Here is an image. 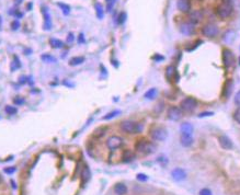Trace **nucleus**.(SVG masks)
I'll return each instance as SVG.
<instances>
[{
  "instance_id": "obj_17",
  "label": "nucleus",
  "mask_w": 240,
  "mask_h": 195,
  "mask_svg": "<svg viewBox=\"0 0 240 195\" xmlns=\"http://www.w3.org/2000/svg\"><path fill=\"white\" fill-rule=\"evenodd\" d=\"M180 129H181V134H191L192 135L193 130H194V127H193V125L191 123H183V124H181Z\"/></svg>"
},
{
  "instance_id": "obj_25",
  "label": "nucleus",
  "mask_w": 240,
  "mask_h": 195,
  "mask_svg": "<svg viewBox=\"0 0 240 195\" xmlns=\"http://www.w3.org/2000/svg\"><path fill=\"white\" fill-rule=\"evenodd\" d=\"M57 6H58L59 8L61 9V11H63V13L65 15H68L70 13V7L68 6V4L63 3V2H58V3H57Z\"/></svg>"
},
{
  "instance_id": "obj_12",
  "label": "nucleus",
  "mask_w": 240,
  "mask_h": 195,
  "mask_svg": "<svg viewBox=\"0 0 240 195\" xmlns=\"http://www.w3.org/2000/svg\"><path fill=\"white\" fill-rule=\"evenodd\" d=\"M193 141H194V139H193L191 134H181V136H180V143H181V145L183 146V147H190V146H192Z\"/></svg>"
},
{
  "instance_id": "obj_27",
  "label": "nucleus",
  "mask_w": 240,
  "mask_h": 195,
  "mask_svg": "<svg viewBox=\"0 0 240 195\" xmlns=\"http://www.w3.org/2000/svg\"><path fill=\"white\" fill-rule=\"evenodd\" d=\"M81 179H82V182H87V181L90 179V171H89V169L88 168H84L83 169V171H82V173H81Z\"/></svg>"
},
{
  "instance_id": "obj_4",
  "label": "nucleus",
  "mask_w": 240,
  "mask_h": 195,
  "mask_svg": "<svg viewBox=\"0 0 240 195\" xmlns=\"http://www.w3.org/2000/svg\"><path fill=\"white\" fill-rule=\"evenodd\" d=\"M232 3H229V2H223V3L217 8V14L221 18H223V19L228 18L232 14Z\"/></svg>"
},
{
  "instance_id": "obj_19",
  "label": "nucleus",
  "mask_w": 240,
  "mask_h": 195,
  "mask_svg": "<svg viewBox=\"0 0 240 195\" xmlns=\"http://www.w3.org/2000/svg\"><path fill=\"white\" fill-rule=\"evenodd\" d=\"M177 75V71H175V68L173 66H168L166 69V77L169 79V80H172L173 77Z\"/></svg>"
},
{
  "instance_id": "obj_18",
  "label": "nucleus",
  "mask_w": 240,
  "mask_h": 195,
  "mask_svg": "<svg viewBox=\"0 0 240 195\" xmlns=\"http://www.w3.org/2000/svg\"><path fill=\"white\" fill-rule=\"evenodd\" d=\"M114 192L117 195H125L127 193V187H126V185H124L123 183H117L114 187Z\"/></svg>"
},
{
  "instance_id": "obj_10",
  "label": "nucleus",
  "mask_w": 240,
  "mask_h": 195,
  "mask_svg": "<svg viewBox=\"0 0 240 195\" xmlns=\"http://www.w3.org/2000/svg\"><path fill=\"white\" fill-rule=\"evenodd\" d=\"M42 12L44 15V29L46 31H50L52 28V19H51V14L48 12L47 7H42Z\"/></svg>"
},
{
  "instance_id": "obj_22",
  "label": "nucleus",
  "mask_w": 240,
  "mask_h": 195,
  "mask_svg": "<svg viewBox=\"0 0 240 195\" xmlns=\"http://www.w3.org/2000/svg\"><path fill=\"white\" fill-rule=\"evenodd\" d=\"M50 44L52 45V47H54V48H63L64 47V43L61 41V40H57V39H51Z\"/></svg>"
},
{
  "instance_id": "obj_24",
  "label": "nucleus",
  "mask_w": 240,
  "mask_h": 195,
  "mask_svg": "<svg viewBox=\"0 0 240 195\" xmlns=\"http://www.w3.org/2000/svg\"><path fill=\"white\" fill-rule=\"evenodd\" d=\"M133 159H134V154H133L131 150H125V151L123 152V160L125 161V162H130Z\"/></svg>"
},
{
  "instance_id": "obj_47",
  "label": "nucleus",
  "mask_w": 240,
  "mask_h": 195,
  "mask_svg": "<svg viewBox=\"0 0 240 195\" xmlns=\"http://www.w3.org/2000/svg\"><path fill=\"white\" fill-rule=\"evenodd\" d=\"M108 1H110V0H108Z\"/></svg>"
},
{
  "instance_id": "obj_46",
  "label": "nucleus",
  "mask_w": 240,
  "mask_h": 195,
  "mask_svg": "<svg viewBox=\"0 0 240 195\" xmlns=\"http://www.w3.org/2000/svg\"><path fill=\"white\" fill-rule=\"evenodd\" d=\"M1 182H2V177L0 176V183H1Z\"/></svg>"
},
{
  "instance_id": "obj_8",
  "label": "nucleus",
  "mask_w": 240,
  "mask_h": 195,
  "mask_svg": "<svg viewBox=\"0 0 240 195\" xmlns=\"http://www.w3.org/2000/svg\"><path fill=\"white\" fill-rule=\"evenodd\" d=\"M218 32H219L218 28L215 24H206L203 28V30H202L203 35H205L207 37H215L218 34Z\"/></svg>"
},
{
  "instance_id": "obj_39",
  "label": "nucleus",
  "mask_w": 240,
  "mask_h": 195,
  "mask_svg": "<svg viewBox=\"0 0 240 195\" xmlns=\"http://www.w3.org/2000/svg\"><path fill=\"white\" fill-rule=\"evenodd\" d=\"M235 103L240 106V91L237 92L236 96H235Z\"/></svg>"
},
{
  "instance_id": "obj_33",
  "label": "nucleus",
  "mask_w": 240,
  "mask_h": 195,
  "mask_svg": "<svg viewBox=\"0 0 240 195\" xmlns=\"http://www.w3.org/2000/svg\"><path fill=\"white\" fill-rule=\"evenodd\" d=\"M234 119L237 122L238 124H240V106L234 112Z\"/></svg>"
},
{
  "instance_id": "obj_41",
  "label": "nucleus",
  "mask_w": 240,
  "mask_h": 195,
  "mask_svg": "<svg viewBox=\"0 0 240 195\" xmlns=\"http://www.w3.org/2000/svg\"><path fill=\"white\" fill-rule=\"evenodd\" d=\"M214 113L213 112H204V113H201L200 114V117H203V116H211V115H213Z\"/></svg>"
},
{
  "instance_id": "obj_9",
  "label": "nucleus",
  "mask_w": 240,
  "mask_h": 195,
  "mask_svg": "<svg viewBox=\"0 0 240 195\" xmlns=\"http://www.w3.org/2000/svg\"><path fill=\"white\" fill-rule=\"evenodd\" d=\"M182 116V111L178 106H171L168 110V119L171 121H179Z\"/></svg>"
},
{
  "instance_id": "obj_20",
  "label": "nucleus",
  "mask_w": 240,
  "mask_h": 195,
  "mask_svg": "<svg viewBox=\"0 0 240 195\" xmlns=\"http://www.w3.org/2000/svg\"><path fill=\"white\" fill-rule=\"evenodd\" d=\"M41 59L44 61V63H48V64H55L57 61V59L50 54H43L41 56Z\"/></svg>"
},
{
  "instance_id": "obj_36",
  "label": "nucleus",
  "mask_w": 240,
  "mask_h": 195,
  "mask_svg": "<svg viewBox=\"0 0 240 195\" xmlns=\"http://www.w3.org/2000/svg\"><path fill=\"white\" fill-rule=\"evenodd\" d=\"M137 180H139V181H147L148 178H147V176H146V174L139 173V174H137Z\"/></svg>"
},
{
  "instance_id": "obj_44",
  "label": "nucleus",
  "mask_w": 240,
  "mask_h": 195,
  "mask_svg": "<svg viewBox=\"0 0 240 195\" xmlns=\"http://www.w3.org/2000/svg\"><path fill=\"white\" fill-rule=\"evenodd\" d=\"M154 59H158V61H161V59H163V57H162V56H155Z\"/></svg>"
},
{
  "instance_id": "obj_43",
  "label": "nucleus",
  "mask_w": 240,
  "mask_h": 195,
  "mask_svg": "<svg viewBox=\"0 0 240 195\" xmlns=\"http://www.w3.org/2000/svg\"><path fill=\"white\" fill-rule=\"evenodd\" d=\"M78 42H79V43H83V42H84L83 34H80V35H79V37H78Z\"/></svg>"
},
{
  "instance_id": "obj_40",
  "label": "nucleus",
  "mask_w": 240,
  "mask_h": 195,
  "mask_svg": "<svg viewBox=\"0 0 240 195\" xmlns=\"http://www.w3.org/2000/svg\"><path fill=\"white\" fill-rule=\"evenodd\" d=\"M67 42L68 43H72V42H74V34H72V33H69V34H68Z\"/></svg>"
},
{
  "instance_id": "obj_37",
  "label": "nucleus",
  "mask_w": 240,
  "mask_h": 195,
  "mask_svg": "<svg viewBox=\"0 0 240 195\" xmlns=\"http://www.w3.org/2000/svg\"><path fill=\"white\" fill-rule=\"evenodd\" d=\"M200 195H212V192L208 189H202L200 191Z\"/></svg>"
},
{
  "instance_id": "obj_32",
  "label": "nucleus",
  "mask_w": 240,
  "mask_h": 195,
  "mask_svg": "<svg viewBox=\"0 0 240 195\" xmlns=\"http://www.w3.org/2000/svg\"><path fill=\"white\" fill-rule=\"evenodd\" d=\"M4 111H6L7 113H8L9 115H13V114H15L17 113V108H14V106H11V105H8V106H6V108H4Z\"/></svg>"
},
{
  "instance_id": "obj_35",
  "label": "nucleus",
  "mask_w": 240,
  "mask_h": 195,
  "mask_svg": "<svg viewBox=\"0 0 240 195\" xmlns=\"http://www.w3.org/2000/svg\"><path fill=\"white\" fill-rule=\"evenodd\" d=\"M20 26V22L18 21V20H14V21L11 23V28H12V30H18Z\"/></svg>"
},
{
  "instance_id": "obj_15",
  "label": "nucleus",
  "mask_w": 240,
  "mask_h": 195,
  "mask_svg": "<svg viewBox=\"0 0 240 195\" xmlns=\"http://www.w3.org/2000/svg\"><path fill=\"white\" fill-rule=\"evenodd\" d=\"M218 140H219V145H221V148H224V149L229 150V149H232V141L230 140L227 136H225V135H223V136L219 137Z\"/></svg>"
},
{
  "instance_id": "obj_34",
  "label": "nucleus",
  "mask_w": 240,
  "mask_h": 195,
  "mask_svg": "<svg viewBox=\"0 0 240 195\" xmlns=\"http://www.w3.org/2000/svg\"><path fill=\"white\" fill-rule=\"evenodd\" d=\"M125 20H126V13L125 12H121L120 13V15H119V23L120 24L124 23Z\"/></svg>"
},
{
  "instance_id": "obj_3",
  "label": "nucleus",
  "mask_w": 240,
  "mask_h": 195,
  "mask_svg": "<svg viewBox=\"0 0 240 195\" xmlns=\"http://www.w3.org/2000/svg\"><path fill=\"white\" fill-rule=\"evenodd\" d=\"M180 106H181V108L183 111H186V112H192L193 110L196 108L197 101L192 97H186L181 101Z\"/></svg>"
},
{
  "instance_id": "obj_7",
  "label": "nucleus",
  "mask_w": 240,
  "mask_h": 195,
  "mask_svg": "<svg viewBox=\"0 0 240 195\" xmlns=\"http://www.w3.org/2000/svg\"><path fill=\"white\" fill-rule=\"evenodd\" d=\"M223 63H224V66L226 68H229L234 65L235 63V57H234V54L230 50H223Z\"/></svg>"
},
{
  "instance_id": "obj_29",
  "label": "nucleus",
  "mask_w": 240,
  "mask_h": 195,
  "mask_svg": "<svg viewBox=\"0 0 240 195\" xmlns=\"http://www.w3.org/2000/svg\"><path fill=\"white\" fill-rule=\"evenodd\" d=\"M232 39H234V32H232V31H228L224 35V41L227 42V43H230L232 41Z\"/></svg>"
},
{
  "instance_id": "obj_14",
  "label": "nucleus",
  "mask_w": 240,
  "mask_h": 195,
  "mask_svg": "<svg viewBox=\"0 0 240 195\" xmlns=\"http://www.w3.org/2000/svg\"><path fill=\"white\" fill-rule=\"evenodd\" d=\"M203 19V12L200 10H195L190 13V21L192 24H197Z\"/></svg>"
},
{
  "instance_id": "obj_28",
  "label": "nucleus",
  "mask_w": 240,
  "mask_h": 195,
  "mask_svg": "<svg viewBox=\"0 0 240 195\" xmlns=\"http://www.w3.org/2000/svg\"><path fill=\"white\" fill-rule=\"evenodd\" d=\"M20 67H21V64H20L19 58H18L17 56H14L12 64H11V69H12V70H15V69H18V68H20Z\"/></svg>"
},
{
  "instance_id": "obj_21",
  "label": "nucleus",
  "mask_w": 240,
  "mask_h": 195,
  "mask_svg": "<svg viewBox=\"0 0 240 195\" xmlns=\"http://www.w3.org/2000/svg\"><path fill=\"white\" fill-rule=\"evenodd\" d=\"M157 93H158V91H157L156 88H152V89H149L145 94H144V97L148 100H152L157 97Z\"/></svg>"
},
{
  "instance_id": "obj_42",
  "label": "nucleus",
  "mask_w": 240,
  "mask_h": 195,
  "mask_svg": "<svg viewBox=\"0 0 240 195\" xmlns=\"http://www.w3.org/2000/svg\"><path fill=\"white\" fill-rule=\"evenodd\" d=\"M23 102H24L23 99H19V97H18V99H14V103L18 104V105H19V104H22Z\"/></svg>"
},
{
  "instance_id": "obj_30",
  "label": "nucleus",
  "mask_w": 240,
  "mask_h": 195,
  "mask_svg": "<svg viewBox=\"0 0 240 195\" xmlns=\"http://www.w3.org/2000/svg\"><path fill=\"white\" fill-rule=\"evenodd\" d=\"M232 81H227V83L225 85V97H228L232 91Z\"/></svg>"
},
{
  "instance_id": "obj_23",
  "label": "nucleus",
  "mask_w": 240,
  "mask_h": 195,
  "mask_svg": "<svg viewBox=\"0 0 240 195\" xmlns=\"http://www.w3.org/2000/svg\"><path fill=\"white\" fill-rule=\"evenodd\" d=\"M84 61V58L81 56H77V57H72L69 61V65L72 66H78L80 64H82Z\"/></svg>"
},
{
  "instance_id": "obj_31",
  "label": "nucleus",
  "mask_w": 240,
  "mask_h": 195,
  "mask_svg": "<svg viewBox=\"0 0 240 195\" xmlns=\"http://www.w3.org/2000/svg\"><path fill=\"white\" fill-rule=\"evenodd\" d=\"M120 113H121L120 111H113V112H110L103 117V119H113V117L116 116V115H119Z\"/></svg>"
},
{
  "instance_id": "obj_16",
  "label": "nucleus",
  "mask_w": 240,
  "mask_h": 195,
  "mask_svg": "<svg viewBox=\"0 0 240 195\" xmlns=\"http://www.w3.org/2000/svg\"><path fill=\"white\" fill-rule=\"evenodd\" d=\"M177 6H178V9H179L181 12H189L191 8L190 0H178Z\"/></svg>"
},
{
  "instance_id": "obj_45",
  "label": "nucleus",
  "mask_w": 240,
  "mask_h": 195,
  "mask_svg": "<svg viewBox=\"0 0 240 195\" xmlns=\"http://www.w3.org/2000/svg\"><path fill=\"white\" fill-rule=\"evenodd\" d=\"M1 26H2V18L1 15H0V29H1Z\"/></svg>"
},
{
  "instance_id": "obj_1",
  "label": "nucleus",
  "mask_w": 240,
  "mask_h": 195,
  "mask_svg": "<svg viewBox=\"0 0 240 195\" xmlns=\"http://www.w3.org/2000/svg\"><path fill=\"white\" fill-rule=\"evenodd\" d=\"M121 129L127 134H137V133L141 132L143 126L141 124L133 121H123L121 123Z\"/></svg>"
},
{
  "instance_id": "obj_11",
  "label": "nucleus",
  "mask_w": 240,
  "mask_h": 195,
  "mask_svg": "<svg viewBox=\"0 0 240 195\" xmlns=\"http://www.w3.org/2000/svg\"><path fill=\"white\" fill-rule=\"evenodd\" d=\"M171 176H172V178L175 181H183L186 178V172L183 169H181V168H175L171 172Z\"/></svg>"
},
{
  "instance_id": "obj_6",
  "label": "nucleus",
  "mask_w": 240,
  "mask_h": 195,
  "mask_svg": "<svg viewBox=\"0 0 240 195\" xmlns=\"http://www.w3.org/2000/svg\"><path fill=\"white\" fill-rule=\"evenodd\" d=\"M123 145V139L120 136H111L110 138L106 140V146L109 147V149L115 150L119 149L120 147H122Z\"/></svg>"
},
{
  "instance_id": "obj_5",
  "label": "nucleus",
  "mask_w": 240,
  "mask_h": 195,
  "mask_svg": "<svg viewBox=\"0 0 240 195\" xmlns=\"http://www.w3.org/2000/svg\"><path fill=\"white\" fill-rule=\"evenodd\" d=\"M167 130L164 128H161V127H156V128H152L150 130V136L154 140L156 141H163L166 140L167 138Z\"/></svg>"
},
{
  "instance_id": "obj_26",
  "label": "nucleus",
  "mask_w": 240,
  "mask_h": 195,
  "mask_svg": "<svg viewBox=\"0 0 240 195\" xmlns=\"http://www.w3.org/2000/svg\"><path fill=\"white\" fill-rule=\"evenodd\" d=\"M95 11H97V17L99 19H102L104 15V11H103V7H102L101 3H95Z\"/></svg>"
},
{
  "instance_id": "obj_38",
  "label": "nucleus",
  "mask_w": 240,
  "mask_h": 195,
  "mask_svg": "<svg viewBox=\"0 0 240 195\" xmlns=\"http://www.w3.org/2000/svg\"><path fill=\"white\" fill-rule=\"evenodd\" d=\"M14 171H15V168L14 167L6 168V169H4V172H6V173H8V174H12Z\"/></svg>"
},
{
  "instance_id": "obj_2",
  "label": "nucleus",
  "mask_w": 240,
  "mask_h": 195,
  "mask_svg": "<svg viewBox=\"0 0 240 195\" xmlns=\"http://www.w3.org/2000/svg\"><path fill=\"white\" fill-rule=\"evenodd\" d=\"M135 148L138 152L144 155H148V154H152L156 149L155 145L152 143L148 140H145V139H141V140H138L135 145Z\"/></svg>"
},
{
  "instance_id": "obj_13",
  "label": "nucleus",
  "mask_w": 240,
  "mask_h": 195,
  "mask_svg": "<svg viewBox=\"0 0 240 195\" xmlns=\"http://www.w3.org/2000/svg\"><path fill=\"white\" fill-rule=\"evenodd\" d=\"M180 32H181L183 35H186V36L193 34V32H194V24H192V23L181 24V26H180Z\"/></svg>"
}]
</instances>
